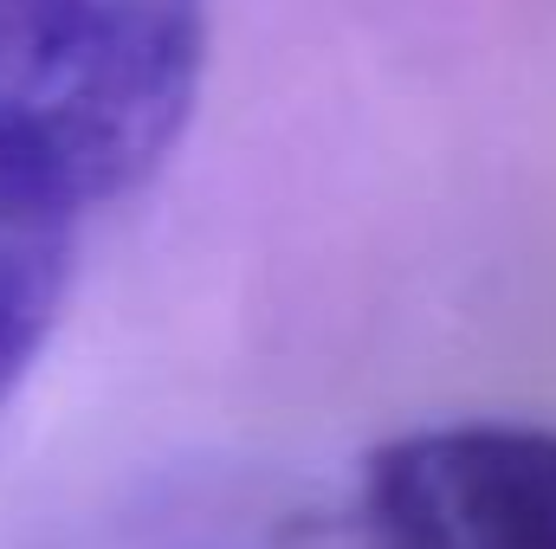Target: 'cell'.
<instances>
[{
	"label": "cell",
	"instance_id": "obj_1",
	"mask_svg": "<svg viewBox=\"0 0 556 549\" xmlns=\"http://www.w3.org/2000/svg\"><path fill=\"white\" fill-rule=\"evenodd\" d=\"M201 65L207 0H0V155L91 214L168 162Z\"/></svg>",
	"mask_w": 556,
	"mask_h": 549
},
{
	"label": "cell",
	"instance_id": "obj_2",
	"mask_svg": "<svg viewBox=\"0 0 556 549\" xmlns=\"http://www.w3.org/2000/svg\"><path fill=\"white\" fill-rule=\"evenodd\" d=\"M369 549H556V433L525 420L415 426L369 452Z\"/></svg>",
	"mask_w": 556,
	"mask_h": 549
},
{
	"label": "cell",
	"instance_id": "obj_3",
	"mask_svg": "<svg viewBox=\"0 0 556 549\" xmlns=\"http://www.w3.org/2000/svg\"><path fill=\"white\" fill-rule=\"evenodd\" d=\"M78 220L85 207L0 155V408L52 343L78 266Z\"/></svg>",
	"mask_w": 556,
	"mask_h": 549
}]
</instances>
